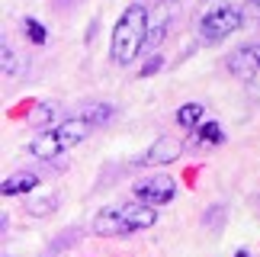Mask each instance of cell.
Instances as JSON below:
<instances>
[{
	"instance_id": "4fadbf2b",
	"label": "cell",
	"mask_w": 260,
	"mask_h": 257,
	"mask_svg": "<svg viewBox=\"0 0 260 257\" xmlns=\"http://www.w3.org/2000/svg\"><path fill=\"white\" fill-rule=\"evenodd\" d=\"M23 26H26V36H29V42H32V45H45L48 42V33H45V26L39 23V19L29 16Z\"/></svg>"
},
{
	"instance_id": "9c48e42d",
	"label": "cell",
	"mask_w": 260,
	"mask_h": 257,
	"mask_svg": "<svg viewBox=\"0 0 260 257\" xmlns=\"http://www.w3.org/2000/svg\"><path fill=\"white\" fill-rule=\"evenodd\" d=\"M193 132H196V145L199 148H215V145L225 142V132H222L218 122H199Z\"/></svg>"
},
{
	"instance_id": "52a82bcc",
	"label": "cell",
	"mask_w": 260,
	"mask_h": 257,
	"mask_svg": "<svg viewBox=\"0 0 260 257\" xmlns=\"http://www.w3.org/2000/svg\"><path fill=\"white\" fill-rule=\"evenodd\" d=\"M180 154H183V142H180V138L164 135V138H157V142L148 148L142 157H138V164H142V167H161V164L177 161Z\"/></svg>"
},
{
	"instance_id": "7a4b0ae2",
	"label": "cell",
	"mask_w": 260,
	"mask_h": 257,
	"mask_svg": "<svg viewBox=\"0 0 260 257\" xmlns=\"http://www.w3.org/2000/svg\"><path fill=\"white\" fill-rule=\"evenodd\" d=\"M157 222V212L154 206L148 203H119V206H106V209L96 212L93 219V235L100 238H122V235H135V232H145Z\"/></svg>"
},
{
	"instance_id": "5bb4252c",
	"label": "cell",
	"mask_w": 260,
	"mask_h": 257,
	"mask_svg": "<svg viewBox=\"0 0 260 257\" xmlns=\"http://www.w3.org/2000/svg\"><path fill=\"white\" fill-rule=\"evenodd\" d=\"M241 16H244V23H260V0H244Z\"/></svg>"
},
{
	"instance_id": "277c9868",
	"label": "cell",
	"mask_w": 260,
	"mask_h": 257,
	"mask_svg": "<svg viewBox=\"0 0 260 257\" xmlns=\"http://www.w3.org/2000/svg\"><path fill=\"white\" fill-rule=\"evenodd\" d=\"M241 23H244L241 7H235V4H215V7L203 16L199 33H203L206 42H222V39H228L232 33H238V29H241Z\"/></svg>"
},
{
	"instance_id": "8fae6325",
	"label": "cell",
	"mask_w": 260,
	"mask_h": 257,
	"mask_svg": "<svg viewBox=\"0 0 260 257\" xmlns=\"http://www.w3.org/2000/svg\"><path fill=\"white\" fill-rule=\"evenodd\" d=\"M167 33V13L161 10V19H148V45L157 48L161 45V36Z\"/></svg>"
},
{
	"instance_id": "6da1fadb",
	"label": "cell",
	"mask_w": 260,
	"mask_h": 257,
	"mask_svg": "<svg viewBox=\"0 0 260 257\" xmlns=\"http://www.w3.org/2000/svg\"><path fill=\"white\" fill-rule=\"evenodd\" d=\"M148 10L142 4H128L122 10V16L113 26V39H109V58L116 65H132L142 48L148 45Z\"/></svg>"
},
{
	"instance_id": "8992f818",
	"label": "cell",
	"mask_w": 260,
	"mask_h": 257,
	"mask_svg": "<svg viewBox=\"0 0 260 257\" xmlns=\"http://www.w3.org/2000/svg\"><path fill=\"white\" fill-rule=\"evenodd\" d=\"M228 74L238 77V81H254V77L260 74V42H251L244 48H238V52L228 55Z\"/></svg>"
},
{
	"instance_id": "9a60e30c",
	"label": "cell",
	"mask_w": 260,
	"mask_h": 257,
	"mask_svg": "<svg viewBox=\"0 0 260 257\" xmlns=\"http://www.w3.org/2000/svg\"><path fill=\"white\" fill-rule=\"evenodd\" d=\"M0 52H4V77H13L16 74V55H13V48L4 42V45H0Z\"/></svg>"
},
{
	"instance_id": "ac0fdd59",
	"label": "cell",
	"mask_w": 260,
	"mask_h": 257,
	"mask_svg": "<svg viewBox=\"0 0 260 257\" xmlns=\"http://www.w3.org/2000/svg\"><path fill=\"white\" fill-rule=\"evenodd\" d=\"M235 257H251V254H247V251H235Z\"/></svg>"
},
{
	"instance_id": "3957f363",
	"label": "cell",
	"mask_w": 260,
	"mask_h": 257,
	"mask_svg": "<svg viewBox=\"0 0 260 257\" xmlns=\"http://www.w3.org/2000/svg\"><path fill=\"white\" fill-rule=\"evenodd\" d=\"M90 128H93V125H90L84 116H81V119H64V122L52 125V128H45V132H39L32 142H29V154L42 157V161H52L55 154H64L68 148L81 145Z\"/></svg>"
},
{
	"instance_id": "2e32d148",
	"label": "cell",
	"mask_w": 260,
	"mask_h": 257,
	"mask_svg": "<svg viewBox=\"0 0 260 257\" xmlns=\"http://www.w3.org/2000/svg\"><path fill=\"white\" fill-rule=\"evenodd\" d=\"M161 68H164V58L161 55H151L142 68H138V77H151L154 71H161Z\"/></svg>"
},
{
	"instance_id": "7c38bea8",
	"label": "cell",
	"mask_w": 260,
	"mask_h": 257,
	"mask_svg": "<svg viewBox=\"0 0 260 257\" xmlns=\"http://www.w3.org/2000/svg\"><path fill=\"white\" fill-rule=\"evenodd\" d=\"M109 116H113V110H109L106 103H90V106H87V113H84V119H87L90 125H103Z\"/></svg>"
},
{
	"instance_id": "ba28073f",
	"label": "cell",
	"mask_w": 260,
	"mask_h": 257,
	"mask_svg": "<svg viewBox=\"0 0 260 257\" xmlns=\"http://www.w3.org/2000/svg\"><path fill=\"white\" fill-rule=\"evenodd\" d=\"M39 186V177L32 171H16V174H10L4 186H0V193L4 196H23V193H32Z\"/></svg>"
},
{
	"instance_id": "e0dca14e",
	"label": "cell",
	"mask_w": 260,
	"mask_h": 257,
	"mask_svg": "<svg viewBox=\"0 0 260 257\" xmlns=\"http://www.w3.org/2000/svg\"><path fill=\"white\" fill-rule=\"evenodd\" d=\"M52 206H55V196H45V200H39V203L29 206V212H32V215H48Z\"/></svg>"
},
{
	"instance_id": "5b68a950",
	"label": "cell",
	"mask_w": 260,
	"mask_h": 257,
	"mask_svg": "<svg viewBox=\"0 0 260 257\" xmlns=\"http://www.w3.org/2000/svg\"><path fill=\"white\" fill-rule=\"evenodd\" d=\"M132 193H135V200H142L148 206H167L177 196V183H174V177H167V174H154V177L138 180L132 186Z\"/></svg>"
},
{
	"instance_id": "30bf717a",
	"label": "cell",
	"mask_w": 260,
	"mask_h": 257,
	"mask_svg": "<svg viewBox=\"0 0 260 257\" xmlns=\"http://www.w3.org/2000/svg\"><path fill=\"white\" fill-rule=\"evenodd\" d=\"M203 122V103H183L177 110V125L180 128H196Z\"/></svg>"
}]
</instances>
